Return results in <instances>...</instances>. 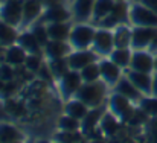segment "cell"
Instances as JSON below:
<instances>
[{
  "label": "cell",
  "mask_w": 157,
  "mask_h": 143,
  "mask_svg": "<svg viewBox=\"0 0 157 143\" xmlns=\"http://www.w3.org/2000/svg\"><path fill=\"white\" fill-rule=\"evenodd\" d=\"M93 143H104V142H101V140H96V142H93Z\"/></svg>",
  "instance_id": "7dc6e473"
},
{
  "label": "cell",
  "mask_w": 157,
  "mask_h": 143,
  "mask_svg": "<svg viewBox=\"0 0 157 143\" xmlns=\"http://www.w3.org/2000/svg\"><path fill=\"white\" fill-rule=\"evenodd\" d=\"M156 34H157V28L136 26V29L131 34V46L136 49L148 47V46H151Z\"/></svg>",
  "instance_id": "277c9868"
},
{
  "label": "cell",
  "mask_w": 157,
  "mask_h": 143,
  "mask_svg": "<svg viewBox=\"0 0 157 143\" xmlns=\"http://www.w3.org/2000/svg\"><path fill=\"white\" fill-rule=\"evenodd\" d=\"M44 88V82H34L31 87H29V95L31 96H37V95H40V92Z\"/></svg>",
  "instance_id": "f35d334b"
},
{
  "label": "cell",
  "mask_w": 157,
  "mask_h": 143,
  "mask_svg": "<svg viewBox=\"0 0 157 143\" xmlns=\"http://www.w3.org/2000/svg\"><path fill=\"white\" fill-rule=\"evenodd\" d=\"M18 139V133L15 128L9 125H0V142L3 143H12Z\"/></svg>",
  "instance_id": "484cf974"
},
{
  "label": "cell",
  "mask_w": 157,
  "mask_h": 143,
  "mask_svg": "<svg viewBox=\"0 0 157 143\" xmlns=\"http://www.w3.org/2000/svg\"><path fill=\"white\" fill-rule=\"evenodd\" d=\"M23 0H6L0 8V17L5 23L15 26L23 18Z\"/></svg>",
  "instance_id": "3957f363"
},
{
  "label": "cell",
  "mask_w": 157,
  "mask_h": 143,
  "mask_svg": "<svg viewBox=\"0 0 157 143\" xmlns=\"http://www.w3.org/2000/svg\"><path fill=\"white\" fill-rule=\"evenodd\" d=\"M81 75H78L76 72L70 70V72H66L63 75V93L64 96H70L72 93H75L78 88H79V84H81Z\"/></svg>",
  "instance_id": "8fae6325"
},
{
  "label": "cell",
  "mask_w": 157,
  "mask_h": 143,
  "mask_svg": "<svg viewBox=\"0 0 157 143\" xmlns=\"http://www.w3.org/2000/svg\"><path fill=\"white\" fill-rule=\"evenodd\" d=\"M46 28H48L49 38L55 40V41H64L70 35V26L66 24L64 21L63 23H49Z\"/></svg>",
  "instance_id": "4fadbf2b"
},
{
  "label": "cell",
  "mask_w": 157,
  "mask_h": 143,
  "mask_svg": "<svg viewBox=\"0 0 157 143\" xmlns=\"http://www.w3.org/2000/svg\"><path fill=\"white\" fill-rule=\"evenodd\" d=\"M14 75H15V72L12 70L11 66H8V64H2L0 66V79L2 81L9 82V81L14 79Z\"/></svg>",
  "instance_id": "8d00e7d4"
},
{
  "label": "cell",
  "mask_w": 157,
  "mask_h": 143,
  "mask_svg": "<svg viewBox=\"0 0 157 143\" xmlns=\"http://www.w3.org/2000/svg\"><path fill=\"white\" fill-rule=\"evenodd\" d=\"M41 12V0H25L23 3V21H34Z\"/></svg>",
  "instance_id": "5bb4252c"
},
{
  "label": "cell",
  "mask_w": 157,
  "mask_h": 143,
  "mask_svg": "<svg viewBox=\"0 0 157 143\" xmlns=\"http://www.w3.org/2000/svg\"><path fill=\"white\" fill-rule=\"evenodd\" d=\"M101 117V111L99 110H95L92 113H89V116H86L84 119V123H82V130L86 133H92L95 130V125L98 122V119Z\"/></svg>",
  "instance_id": "f1b7e54d"
},
{
  "label": "cell",
  "mask_w": 157,
  "mask_h": 143,
  "mask_svg": "<svg viewBox=\"0 0 157 143\" xmlns=\"http://www.w3.org/2000/svg\"><path fill=\"white\" fill-rule=\"evenodd\" d=\"M25 66L31 70V72H38L41 69V59L37 53H32L29 56H26V61H25Z\"/></svg>",
  "instance_id": "1f68e13d"
},
{
  "label": "cell",
  "mask_w": 157,
  "mask_h": 143,
  "mask_svg": "<svg viewBox=\"0 0 157 143\" xmlns=\"http://www.w3.org/2000/svg\"><path fill=\"white\" fill-rule=\"evenodd\" d=\"M130 20L134 26H145V28H157V12L147 8L142 3H136L131 6Z\"/></svg>",
  "instance_id": "6da1fadb"
},
{
  "label": "cell",
  "mask_w": 157,
  "mask_h": 143,
  "mask_svg": "<svg viewBox=\"0 0 157 143\" xmlns=\"http://www.w3.org/2000/svg\"><path fill=\"white\" fill-rule=\"evenodd\" d=\"M18 43H20V46L25 49L26 52H29V53H40V43L37 41V38H35V35L34 34H21L18 38Z\"/></svg>",
  "instance_id": "d6986e66"
},
{
  "label": "cell",
  "mask_w": 157,
  "mask_h": 143,
  "mask_svg": "<svg viewBox=\"0 0 157 143\" xmlns=\"http://www.w3.org/2000/svg\"><path fill=\"white\" fill-rule=\"evenodd\" d=\"M99 69H101V75L108 82H114L119 78V66L114 64L113 61H102L99 64Z\"/></svg>",
  "instance_id": "ffe728a7"
},
{
  "label": "cell",
  "mask_w": 157,
  "mask_h": 143,
  "mask_svg": "<svg viewBox=\"0 0 157 143\" xmlns=\"http://www.w3.org/2000/svg\"><path fill=\"white\" fill-rule=\"evenodd\" d=\"M5 59H6L8 64H12L15 67L21 66L26 61V50L21 46H11L5 55Z\"/></svg>",
  "instance_id": "e0dca14e"
},
{
  "label": "cell",
  "mask_w": 157,
  "mask_h": 143,
  "mask_svg": "<svg viewBox=\"0 0 157 143\" xmlns=\"http://www.w3.org/2000/svg\"><path fill=\"white\" fill-rule=\"evenodd\" d=\"M153 136H154V140L157 143V120L153 123Z\"/></svg>",
  "instance_id": "ee69618b"
},
{
  "label": "cell",
  "mask_w": 157,
  "mask_h": 143,
  "mask_svg": "<svg viewBox=\"0 0 157 143\" xmlns=\"http://www.w3.org/2000/svg\"><path fill=\"white\" fill-rule=\"evenodd\" d=\"M96 61V55L90 50H79V52H75L72 53L69 58H67V62H69V67L72 70H78V69H84L86 66L92 64Z\"/></svg>",
  "instance_id": "52a82bcc"
},
{
  "label": "cell",
  "mask_w": 157,
  "mask_h": 143,
  "mask_svg": "<svg viewBox=\"0 0 157 143\" xmlns=\"http://www.w3.org/2000/svg\"><path fill=\"white\" fill-rule=\"evenodd\" d=\"M95 34L96 31L92 28V26H87V24H78L75 26L72 31H70V35H69V40H70V44L75 49H82L89 47L93 40H95Z\"/></svg>",
  "instance_id": "7a4b0ae2"
},
{
  "label": "cell",
  "mask_w": 157,
  "mask_h": 143,
  "mask_svg": "<svg viewBox=\"0 0 157 143\" xmlns=\"http://www.w3.org/2000/svg\"><path fill=\"white\" fill-rule=\"evenodd\" d=\"M111 14L119 20V21H122V20H125L127 18V14H128V8H127V5L124 3V2H119V3H114V8H113V11H111Z\"/></svg>",
  "instance_id": "d6a6232c"
},
{
  "label": "cell",
  "mask_w": 157,
  "mask_h": 143,
  "mask_svg": "<svg viewBox=\"0 0 157 143\" xmlns=\"http://www.w3.org/2000/svg\"><path fill=\"white\" fill-rule=\"evenodd\" d=\"M15 88H17V84L15 82H12V81H9V82H6V85H5V90H3V95L5 96H9L12 92H15Z\"/></svg>",
  "instance_id": "ab89813d"
},
{
  "label": "cell",
  "mask_w": 157,
  "mask_h": 143,
  "mask_svg": "<svg viewBox=\"0 0 157 143\" xmlns=\"http://www.w3.org/2000/svg\"><path fill=\"white\" fill-rule=\"evenodd\" d=\"M117 123H116V120L113 119V116H110V114H107L104 117V120H102V130L105 131V134H108V136H113L116 131H117Z\"/></svg>",
  "instance_id": "4dcf8cb0"
},
{
  "label": "cell",
  "mask_w": 157,
  "mask_h": 143,
  "mask_svg": "<svg viewBox=\"0 0 157 143\" xmlns=\"http://www.w3.org/2000/svg\"><path fill=\"white\" fill-rule=\"evenodd\" d=\"M59 126L64 128L66 131H75V130L78 128V119H75V117H72V116L63 117V119L59 120Z\"/></svg>",
  "instance_id": "d590c367"
},
{
  "label": "cell",
  "mask_w": 157,
  "mask_h": 143,
  "mask_svg": "<svg viewBox=\"0 0 157 143\" xmlns=\"http://www.w3.org/2000/svg\"><path fill=\"white\" fill-rule=\"evenodd\" d=\"M58 137H59L61 142H64V143H79L81 142V136L79 134H72V131H69L66 134H61Z\"/></svg>",
  "instance_id": "74e56055"
},
{
  "label": "cell",
  "mask_w": 157,
  "mask_h": 143,
  "mask_svg": "<svg viewBox=\"0 0 157 143\" xmlns=\"http://www.w3.org/2000/svg\"><path fill=\"white\" fill-rule=\"evenodd\" d=\"M46 53L49 58H61L63 55H66L69 52V47L64 44V41H55V40H51L46 46Z\"/></svg>",
  "instance_id": "7402d4cb"
},
{
  "label": "cell",
  "mask_w": 157,
  "mask_h": 143,
  "mask_svg": "<svg viewBox=\"0 0 157 143\" xmlns=\"http://www.w3.org/2000/svg\"><path fill=\"white\" fill-rule=\"evenodd\" d=\"M131 67L136 72L150 73L154 69V58L147 52H136L131 56Z\"/></svg>",
  "instance_id": "ba28073f"
},
{
  "label": "cell",
  "mask_w": 157,
  "mask_h": 143,
  "mask_svg": "<svg viewBox=\"0 0 157 143\" xmlns=\"http://www.w3.org/2000/svg\"><path fill=\"white\" fill-rule=\"evenodd\" d=\"M111 108L116 114L122 116L124 119L127 120H131L133 117V111L130 110V105H128V100H127V96L124 95H116L111 97Z\"/></svg>",
  "instance_id": "30bf717a"
},
{
  "label": "cell",
  "mask_w": 157,
  "mask_h": 143,
  "mask_svg": "<svg viewBox=\"0 0 157 143\" xmlns=\"http://www.w3.org/2000/svg\"><path fill=\"white\" fill-rule=\"evenodd\" d=\"M153 93L157 97V75L154 76V79H153Z\"/></svg>",
  "instance_id": "7bdbcfd3"
},
{
  "label": "cell",
  "mask_w": 157,
  "mask_h": 143,
  "mask_svg": "<svg viewBox=\"0 0 157 143\" xmlns=\"http://www.w3.org/2000/svg\"><path fill=\"white\" fill-rule=\"evenodd\" d=\"M41 143H48V142H41Z\"/></svg>",
  "instance_id": "c3c4849f"
},
{
  "label": "cell",
  "mask_w": 157,
  "mask_h": 143,
  "mask_svg": "<svg viewBox=\"0 0 157 143\" xmlns=\"http://www.w3.org/2000/svg\"><path fill=\"white\" fill-rule=\"evenodd\" d=\"M17 40V34L14 28L3 20L0 21V44L3 46H12V43Z\"/></svg>",
  "instance_id": "44dd1931"
},
{
  "label": "cell",
  "mask_w": 157,
  "mask_h": 143,
  "mask_svg": "<svg viewBox=\"0 0 157 143\" xmlns=\"http://www.w3.org/2000/svg\"><path fill=\"white\" fill-rule=\"evenodd\" d=\"M32 34L35 35L37 41H38L41 46H46V44L51 41V38H49V34H48V28H44V26H41V24H37V26L34 28Z\"/></svg>",
  "instance_id": "f546056e"
},
{
  "label": "cell",
  "mask_w": 157,
  "mask_h": 143,
  "mask_svg": "<svg viewBox=\"0 0 157 143\" xmlns=\"http://www.w3.org/2000/svg\"><path fill=\"white\" fill-rule=\"evenodd\" d=\"M114 8V0H95L93 6V18L95 21H101Z\"/></svg>",
  "instance_id": "2e32d148"
},
{
  "label": "cell",
  "mask_w": 157,
  "mask_h": 143,
  "mask_svg": "<svg viewBox=\"0 0 157 143\" xmlns=\"http://www.w3.org/2000/svg\"><path fill=\"white\" fill-rule=\"evenodd\" d=\"M114 143H119V142H114Z\"/></svg>",
  "instance_id": "681fc988"
},
{
  "label": "cell",
  "mask_w": 157,
  "mask_h": 143,
  "mask_svg": "<svg viewBox=\"0 0 157 143\" xmlns=\"http://www.w3.org/2000/svg\"><path fill=\"white\" fill-rule=\"evenodd\" d=\"M6 110L8 113H12L14 116H23L26 113V108L23 103H18L15 100H8L6 102Z\"/></svg>",
  "instance_id": "836d02e7"
},
{
  "label": "cell",
  "mask_w": 157,
  "mask_h": 143,
  "mask_svg": "<svg viewBox=\"0 0 157 143\" xmlns=\"http://www.w3.org/2000/svg\"><path fill=\"white\" fill-rule=\"evenodd\" d=\"M93 44L98 53L101 55H107V53H111L113 47H114V37L110 31L107 29H99L96 31L95 34V40H93Z\"/></svg>",
  "instance_id": "8992f818"
},
{
  "label": "cell",
  "mask_w": 157,
  "mask_h": 143,
  "mask_svg": "<svg viewBox=\"0 0 157 143\" xmlns=\"http://www.w3.org/2000/svg\"><path fill=\"white\" fill-rule=\"evenodd\" d=\"M69 18H70L69 11L64 9L63 6H59V5L51 6L43 15V20L49 21V23H63V21H67Z\"/></svg>",
  "instance_id": "7c38bea8"
},
{
  "label": "cell",
  "mask_w": 157,
  "mask_h": 143,
  "mask_svg": "<svg viewBox=\"0 0 157 143\" xmlns=\"http://www.w3.org/2000/svg\"><path fill=\"white\" fill-rule=\"evenodd\" d=\"M67 66H69V62L64 61L63 58H53L52 62L49 64V70L55 76H63L67 72Z\"/></svg>",
  "instance_id": "83f0119b"
},
{
  "label": "cell",
  "mask_w": 157,
  "mask_h": 143,
  "mask_svg": "<svg viewBox=\"0 0 157 143\" xmlns=\"http://www.w3.org/2000/svg\"><path fill=\"white\" fill-rule=\"evenodd\" d=\"M40 75H41L44 79H49V78H51L49 73H48V69H46V67H41V69H40Z\"/></svg>",
  "instance_id": "b9f144b4"
},
{
  "label": "cell",
  "mask_w": 157,
  "mask_h": 143,
  "mask_svg": "<svg viewBox=\"0 0 157 143\" xmlns=\"http://www.w3.org/2000/svg\"><path fill=\"white\" fill-rule=\"evenodd\" d=\"M95 0H75L73 5V12L78 20H87L90 14L93 12Z\"/></svg>",
  "instance_id": "9a60e30c"
},
{
  "label": "cell",
  "mask_w": 157,
  "mask_h": 143,
  "mask_svg": "<svg viewBox=\"0 0 157 143\" xmlns=\"http://www.w3.org/2000/svg\"><path fill=\"white\" fill-rule=\"evenodd\" d=\"M104 96V85L102 84H89L78 92V99L86 105H98Z\"/></svg>",
  "instance_id": "5b68a950"
},
{
  "label": "cell",
  "mask_w": 157,
  "mask_h": 143,
  "mask_svg": "<svg viewBox=\"0 0 157 143\" xmlns=\"http://www.w3.org/2000/svg\"><path fill=\"white\" fill-rule=\"evenodd\" d=\"M128 78H130V81H131L139 90H142L144 93H150V92H153V79L150 78L148 73L133 70V72L128 73Z\"/></svg>",
  "instance_id": "9c48e42d"
},
{
  "label": "cell",
  "mask_w": 157,
  "mask_h": 143,
  "mask_svg": "<svg viewBox=\"0 0 157 143\" xmlns=\"http://www.w3.org/2000/svg\"><path fill=\"white\" fill-rule=\"evenodd\" d=\"M154 69H156V70H157V56H156V58H154Z\"/></svg>",
  "instance_id": "bcb514c9"
},
{
  "label": "cell",
  "mask_w": 157,
  "mask_h": 143,
  "mask_svg": "<svg viewBox=\"0 0 157 143\" xmlns=\"http://www.w3.org/2000/svg\"><path fill=\"white\" fill-rule=\"evenodd\" d=\"M142 111L147 113V114L157 116V97H154V99H145L142 102Z\"/></svg>",
  "instance_id": "e575fe53"
},
{
  "label": "cell",
  "mask_w": 157,
  "mask_h": 143,
  "mask_svg": "<svg viewBox=\"0 0 157 143\" xmlns=\"http://www.w3.org/2000/svg\"><path fill=\"white\" fill-rule=\"evenodd\" d=\"M117 92L121 95L127 96V97H131V99H137L139 97V90L137 87L131 82V81H127V79H122L119 84H117Z\"/></svg>",
  "instance_id": "cb8c5ba5"
},
{
  "label": "cell",
  "mask_w": 157,
  "mask_h": 143,
  "mask_svg": "<svg viewBox=\"0 0 157 143\" xmlns=\"http://www.w3.org/2000/svg\"><path fill=\"white\" fill-rule=\"evenodd\" d=\"M131 31L128 29V28H125V26H119L116 31H114V34H113V37H114V47L117 49H127L130 44H131Z\"/></svg>",
  "instance_id": "ac0fdd59"
},
{
  "label": "cell",
  "mask_w": 157,
  "mask_h": 143,
  "mask_svg": "<svg viewBox=\"0 0 157 143\" xmlns=\"http://www.w3.org/2000/svg\"><path fill=\"white\" fill-rule=\"evenodd\" d=\"M131 56H133V55L130 53L128 49H117L116 47V50L111 52V61H113L114 64L121 66V67H125V66L131 64Z\"/></svg>",
  "instance_id": "603a6c76"
},
{
  "label": "cell",
  "mask_w": 157,
  "mask_h": 143,
  "mask_svg": "<svg viewBox=\"0 0 157 143\" xmlns=\"http://www.w3.org/2000/svg\"><path fill=\"white\" fill-rule=\"evenodd\" d=\"M99 75H101V69H99V66H96V64H93V62L89 64V66H86V67L82 69V72H81L82 79L87 81V82L96 81Z\"/></svg>",
  "instance_id": "4316f807"
},
{
  "label": "cell",
  "mask_w": 157,
  "mask_h": 143,
  "mask_svg": "<svg viewBox=\"0 0 157 143\" xmlns=\"http://www.w3.org/2000/svg\"><path fill=\"white\" fill-rule=\"evenodd\" d=\"M142 5H145L147 8L153 9L154 12H157V0H140Z\"/></svg>",
  "instance_id": "60d3db41"
},
{
  "label": "cell",
  "mask_w": 157,
  "mask_h": 143,
  "mask_svg": "<svg viewBox=\"0 0 157 143\" xmlns=\"http://www.w3.org/2000/svg\"><path fill=\"white\" fill-rule=\"evenodd\" d=\"M5 85H6V84H5V81H2V79H0V92H3V90H5Z\"/></svg>",
  "instance_id": "f6af8a7d"
},
{
  "label": "cell",
  "mask_w": 157,
  "mask_h": 143,
  "mask_svg": "<svg viewBox=\"0 0 157 143\" xmlns=\"http://www.w3.org/2000/svg\"><path fill=\"white\" fill-rule=\"evenodd\" d=\"M66 111L69 113V116L75 117V119H81V117H86L87 114V108H86V103L84 102H70L66 108Z\"/></svg>",
  "instance_id": "d4e9b609"
}]
</instances>
